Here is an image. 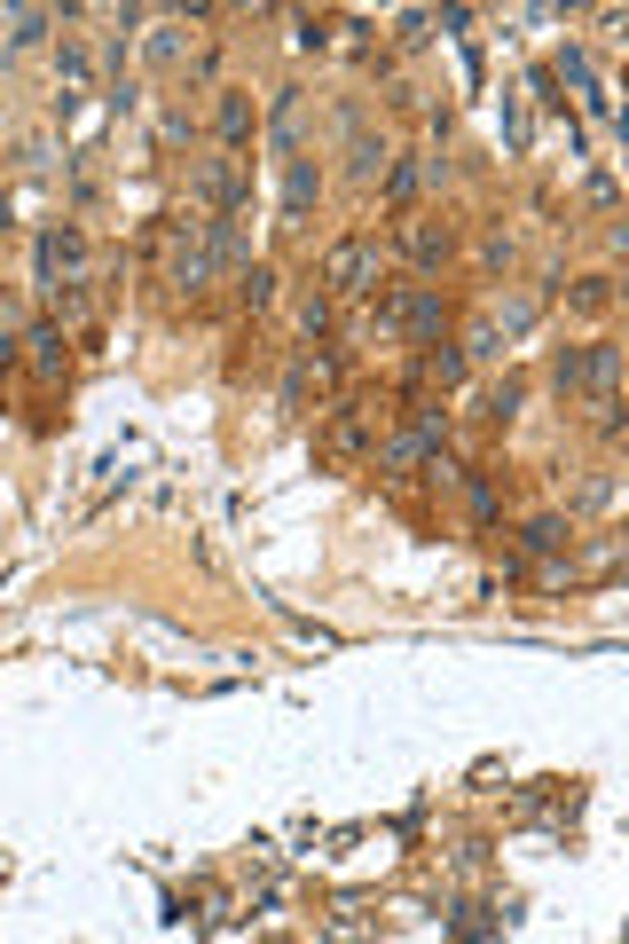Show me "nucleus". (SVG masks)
Returning <instances> with one entry per match:
<instances>
[{
	"mask_svg": "<svg viewBox=\"0 0 629 944\" xmlns=\"http://www.w3.org/2000/svg\"><path fill=\"white\" fill-rule=\"evenodd\" d=\"M378 449V401H339L323 425V457L330 464H354V457H370Z\"/></svg>",
	"mask_w": 629,
	"mask_h": 944,
	"instance_id": "1",
	"label": "nucleus"
},
{
	"mask_svg": "<svg viewBox=\"0 0 629 944\" xmlns=\"http://www.w3.org/2000/svg\"><path fill=\"white\" fill-rule=\"evenodd\" d=\"M79 276H87V236L72 221L40 228V291H63V284H79Z\"/></svg>",
	"mask_w": 629,
	"mask_h": 944,
	"instance_id": "2",
	"label": "nucleus"
},
{
	"mask_svg": "<svg viewBox=\"0 0 629 944\" xmlns=\"http://www.w3.org/2000/svg\"><path fill=\"white\" fill-rule=\"evenodd\" d=\"M378 284V236H347L323 260V291H370Z\"/></svg>",
	"mask_w": 629,
	"mask_h": 944,
	"instance_id": "3",
	"label": "nucleus"
},
{
	"mask_svg": "<svg viewBox=\"0 0 629 944\" xmlns=\"http://www.w3.org/2000/svg\"><path fill=\"white\" fill-rule=\"evenodd\" d=\"M339 126H347V174H354V182H378V174H386V165H393V150L378 142V134H370V126H362V111H354V103L339 111Z\"/></svg>",
	"mask_w": 629,
	"mask_h": 944,
	"instance_id": "4",
	"label": "nucleus"
},
{
	"mask_svg": "<svg viewBox=\"0 0 629 944\" xmlns=\"http://www.w3.org/2000/svg\"><path fill=\"white\" fill-rule=\"evenodd\" d=\"M16 347H32V370H40L48 386L63 378V323H55V315H40V323H32V331H24Z\"/></svg>",
	"mask_w": 629,
	"mask_h": 944,
	"instance_id": "5",
	"label": "nucleus"
},
{
	"mask_svg": "<svg viewBox=\"0 0 629 944\" xmlns=\"http://www.w3.org/2000/svg\"><path fill=\"white\" fill-rule=\"evenodd\" d=\"M402 245H410L417 268H441V260L456 252V236H449V221H441V228H433V221H402Z\"/></svg>",
	"mask_w": 629,
	"mask_h": 944,
	"instance_id": "6",
	"label": "nucleus"
},
{
	"mask_svg": "<svg viewBox=\"0 0 629 944\" xmlns=\"http://www.w3.org/2000/svg\"><path fill=\"white\" fill-rule=\"evenodd\" d=\"M221 142H228V158L252 142V95L244 87H221Z\"/></svg>",
	"mask_w": 629,
	"mask_h": 944,
	"instance_id": "7",
	"label": "nucleus"
},
{
	"mask_svg": "<svg viewBox=\"0 0 629 944\" xmlns=\"http://www.w3.org/2000/svg\"><path fill=\"white\" fill-rule=\"evenodd\" d=\"M268 142L284 158H300V87H276V111H268Z\"/></svg>",
	"mask_w": 629,
	"mask_h": 944,
	"instance_id": "8",
	"label": "nucleus"
},
{
	"mask_svg": "<svg viewBox=\"0 0 629 944\" xmlns=\"http://www.w3.org/2000/svg\"><path fill=\"white\" fill-rule=\"evenodd\" d=\"M323 197V174H315V158H291V174H284V213L291 221H307V206Z\"/></svg>",
	"mask_w": 629,
	"mask_h": 944,
	"instance_id": "9",
	"label": "nucleus"
},
{
	"mask_svg": "<svg viewBox=\"0 0 629 944\" xmlns=\"http://www.w3.org/2000/svg\"><path fill=\"white\" fill-rule=\"evenodd\" d=\"M95 315H103V284H95V276L55 291V323H95Z\"/></svg>",
	"mask_w": 629,
	"mask_h": 944,
	"instance_id": "10",
	"label": "nucleus"
},
{
	"mask_svg": "<svg viewBox=\"0 0 629 944\" xmlns=\"http://www.w3.org/2000/svg\"><path fill=\"white\" fill-rule=\"evenodd\" d=\"M567 544H575V520H558V512L527 520V551H567Z\"/></svg>",
	"mask_w": 629,
	"mask_h": 944,
	"instance_id": "11",
	"label": "nucleus"
},
{
	"mask_svg": "<svg viewBox=\"0 0 629 944\" xmlns=\"http://www.w3.org/2000/svg\"><path fill=\"white\" fill-rule=\"evenodd\" d=\"M0 24H9V48H32V40H40V32H48L55 16H48V9H9Z\"/></svg>",
	"mask_w": 629,
	"mask_h": 944,
	"instance_id": "12",
	"label": "nucleus"
},
{
	"mask_svg": "<svg viewBox=\"0 0 629 944\" xmlns=\"http://www.w3.org/2000/svg\"><path fill=\"white\" fill-rule=\"evenodd\" d=\"M567 299H575V315H606V308H614V284H606V276H582Z\"/></svg>",
	"mask_w": 629,
	"mask_h": 944,
	"instance_id": "13",
	"label": "nucleus"
},
{
	"mask_svg": "<svg viewBox=\"0 0 629 944\" xmlns=\"http://www.w3.org/2000/svg\"><path fill=\"white\" fill-rule=\"evenodd\" d=\"M417 182H425V174H417V158H393V165H386V197H393V206H410Z\"/></svg>",
	"mask_w": 629,
	"mask_h": 944,
	"instance_id": "14",
	"label": "nucleus"
},
{
	"mask_svg": "<svg viewBox=\"0 0 629 944\" xmlns=\"http://www.w3.org/2000/svg\"><path fill=\"white\" fill-rule=\"evenodd\" d=\"M237 299H244V308L260 315V308L276 299V276H268V268H244V276H237Z\"/></svg>",
	"mask_w": 629,
	"mask_h": 944,
	"instance_id": "15",
	"label": "nucleus"
},
{
	"mask_svg": "<svg viewBox=\"0 0 629 944\" xmlns=\"http://www.w3.org/2000/svg\"><path fill=\"white\" fill-rule=\"evenodd\" d=\"M181 48H189L181 24H158V32H150V63H181Z\"/></svg>",
	"mask_w": 629,
	"mask_h": 944,
	"instance_id": "16",
	"label": "nucleus"
},
{
	"mask_svg": "<svg viewBox=\"0 0 629 944\" xmlns=\"http://www.w3.org/2000/svg\"><path fill=\"white\" fill-rule=\"evenodd\" d=\"M519 401H527V386H519V378H504V386H495V394H488V418H495V425H504V418L519 410Z\"/></svg>",
	"mask_w": 629,
	"mask_h": 944,
	"instance_id": "17",
	"label": "nucleus"
},
{
	"mask_svg": "<svg viewBox=\"0 0 629 944\" xmlns=\"http://www.w3.org/2000/svg\"><path fill=\"white\" fill-rule=\"evenodd\" d=\"M300 331H307V339H323V331H330V291H315L307 308H300Z\"/></svg>",
	"mask_w": 629,
	"mask_h": 944,
	"instance_id": "18",
	"label": "nucleus"
},
{
	"mask_svg": "<svg viewBox=\"0 0 629 944\" xmlns=\"http://www.w3.org/2000/svg\"><path fill=\"white\" fill-rule=\"evenodd\" d=\"M291 40L300 48H330V24L323 16H291Z\"/></svg>",
	"mask_w": 629,
	"mask_h": 944,
	"instance_id": "19",
	"label": "nucleus"
},
{
	"mask_svg": "<svg viewBox=\"0 0 629 944\" xmlns=\"http://www.w3.org/2000/svg\"><path fill=\"white\" fill-rule=\"evenodd\" d=\"M433 40V16H402V48H425Z\"/></svg>",
	"mask_w": 629,
	"mask_h": 944,
	"instance_id": "20",
	"label": "nucleus"
}]
</instances>
